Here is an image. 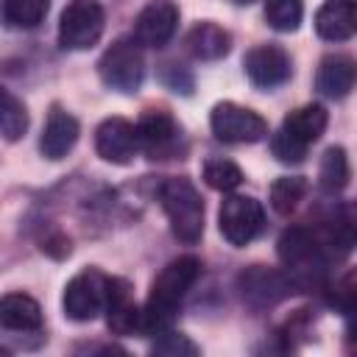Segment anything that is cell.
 <instances>
[{"mask_svg":"<svg viewBox=\"0 0 357 357\" xmlns=\"http://www.w3.org/2000/svg\"><path fill=\"white\" fill-rule=\"evenodd\" d=\"M28 128V112L8 89L0 86V134L8 142H17Z\"/></svg>","mask_w":357,"mask_h":357,"instance_id":"44dd1931","label":"cell"},{"mask_svg":"<svg viewBox=\"0 0 357 357\" xmlns=\"http://www.w3.org/2000/svg\"><path fill=\"white\" fill-rule=\"evenodd\" d=\"M151 351H153V354L181 357V354H198V346H195L192 340H187V335L165 329V332H159V337H156V343H153V349H151Z\"/></svg>","mask_w":357,"mask_h":357,"instance_id":"4316f807","label":"cell"},{"mask_svg":"<svg viewBox=\"0 0 357 357\" xmlns=\"http://www.w3.org/2000/svg\"><path fill=\"white\" fill-rule=\"evenodd\" d=\"M204 181L218 192H231L243 181V170L231 159H206L204 162Z\"/></svg>","mask_w":357,"mask_h":357,"instance_id":"d4e9b609","label":"cell"},{"mask_svg":"<svg viewBox=\"0 0 357 357\" xmlns=\"http://www.w3.org/2000/svg\"><path fill=\"white\" fill-rule=\"evenodd\" d=\"M159 201L170 220V231L184 245H195L204 234V198L195 184L184 176L167 178L159 190Z\"/></svg>","mask_w":357,"mask_h":357,"instance_id":"7a4b0ae2","label":"cell"},{"mask_svg":"<svg viewBox=\"0 0 357 357\" xmlns=\"http://www.w3.org/2000/svg\"><path fill=\"white\" fill-rule=\"evenodd\" d=\"M245 75L254 86L259 89H273L282 86L290 78V56L279 47V45H257L245 53L243 59Z\"/></svg>","mask_w":357,"mask_h":357,"instance_id":"8fae6325","label":"cell"},{"mask_svg":"<svg viewBox=\"0 0 357 357\" xmlns=\"http://www.w3.org/2000/svg\"><path fill=\"white\" fill-rule=\"evenodd\" d=\"M137 142L151 159H170L178 148V126L167 112H145L137 123Z\"/></svg>","mask_w":357,"mask_h":357,"instance_id":"7c38bea8","label":"cell"},{"mask_svg":"<svg viewBox=\"0 0 357 357\" xmlns=\"http://www.w3.org/2000/svg\"><path fill=\"white\" fill-rule=\"evenodd\" d=\"M282 128L310 145V142H315V139L324 134V128H326V109H324L321 103L298 106V109H293V112L284 117Z\"/></svg>","mask_w":357,"mask_h":357,"instance_id":"d6986e66","label":"cell"},{"mask_svg":"<svg viewBox=\"0 0 357 357\" xmlns=\"http://www.w3.org/2000/svg\"><path fill=\"white\" fill-rule=\"evenodd\" d=\"M212 134L220 142H259L268 134V123L248 106L223 100L209 114Z\"/></svg>","mask_w":357,"mask_h":357,"instance_id":"ba28073f","label":"cell"},{"mask_svg":"<svg viewBox=\"0 0 357 357\" xmlns=\"http://www.w3.org/2000/svg\"><path fill=\"white\" fill-rule=\"evenodd\" d=\"M201 276V262L195 257H178L173 262H167L159 276L151 284L148 293V304L142 310V324L139 332L142 335H159L170 326L181 298L187 296V290L195 284V279Z\"/></svg>","mask_w":357,"mask_h":357,"instance_id":"6da1fadb","label":"cell"},{"mask_svg":"<svg viewBox=\"0 0 357 357\" xmlns=\"http://www.w3.org/2000/svg\"><path fill=\"white\" fill-rule=\"evenodd\" d=\"M106 287H109V276H103L98 268H84L64 287L61 296L64 315L70 321H92L106 307Z\"/></svg>","mask_w":357,"mask_h":357,"instance_id":"52a82bcc","label":"cell"},{"mask_svg":"<svg viewBox=\"0 0 357 357\" xmlns=\"http://www.w3.org/2000/svg\"><path fill=\"white\" fill-rule=\"evenodd\" d=\"M78 134H81L78 120H75L70 112L53 106L50 114H47L45 131H42V139H39V151H42V156H47V159H53V162L64 159V156L75 148Z\"/></svg>","mask_w":357,"mask_h":357,"instance_id":"4fadbf2b","label":"cell"},{"mask_svg":"<svg viewBox=\"0 0 357 357\" xmlns=\"http://www.w3.org/2000/svg\"><path fill=\"white\" fill-rule=\"evenodd\" d=\"M304 192H307V181L301 176H282V178H276L271 184V206H273V212L290 215L298 206V201L304 198Z\"/></svg>","mask_w":357,"mask_h":357,"instance_id":"603a6c76","label":"cell"},{"mask_svg":"<svg viewBox=\"0 0 357 357\" xmlns=\"http://www.w3.org/2000/svg\"><path fill=\"white\" fill-rule=\"evenodd\" d=\"M349 178H351V167H349L346 151L340 145L326 148L324 156H321V165H318V184H321V190L335 195V192L346 190Z\"/></svg>","mask_w":357,"mask_h":357,"instance_id":"ffe728a7","label":"cell"},{"mask_svg":"<svg viewBox=\"0 0 357 357\" xmlns=\"http://www.w3.org/2000/svg\"><path fill=\"white\" fill-rule=\"evenodd\" d=\"M315 31L326 42H346L357 31L354 0H326L315 14Z\"/></svg>","mask_w":357,"mask_h":357,"instance_id":"9a60e30c","label":"cell"},{"mask_svg":"<svg viewBox=\"0 0 357 357\" xmlns=\"http://www.w3.org/2000/svg\"><path fill=\"white\" fill-rule=\"evenodd\" d=\"M106 25V14L98 0H70L59 22V45L64 50H89Z\"/></svg>","mask_w":357,"mask_h":357,"instance_id":"5b68a950","label":"cell"},{"mask_svg":"<svg viewBox=\"0 0 357 357\" xmlns=\"http://www.w3.org/2000/svg\"><path fill=\"white\" fill-rule=\"evenodd\" d=\"M271 151H273V156H276L279 162H284V165H298V162H304V156H307V142H301V139L293 137L290 131L279 128V131L271 137Z\"/></svg>","mask_w":357,"mask_h":357,"instance_id":"484cf974","label":"cell"},{"mask_svg":"<svg viewBox=\"0 0 357 357\" xmlns=\"http://www.w3.org/2000/svg\"><path fill=\"white\" fill-rule=\"evenodd\" d=\"M304 3L301 0H265V20L273 31L290 33L301 25Z\"/></svg>","mask_w":357,"mask_h":357,"instance_id":"cb8c5ba5","label":"cell"},{"mask_svg":"<svg viewBox=\"0 0 357 357\" xmlns=\"http://www.w3.org/2000/svg\"><path fill=\"white\" fill-rule=\"evenodd\" d=\"M265 223V212L262 204L251 195H229L220 209H218V226L220 234L226 237V243H231L234 248L248 245Z\"/></svg>","mask_w":357,"mask_h":357,"instance_id":"8992f818","label":"cell"},{"mask_svg":"<svg viewBox=\"0 0 357 357\" xmlns=\"http://www.w3.org/2000/svg\"><path fill=\"white\" fill-rule=\"evenodd\" d=\"M95 151L103 162L112 165H128L137 151V126L128 123L126 117H106L98 128H95Z\"/></svg>","mask_w":357,"mask_h":357,"instance_id":"9c48e42d","label":"cell"},{"mask_svg":"<svg viewBox=\"0 0 357 357\" xmlns=\"http://www.w3.org/2000/svg\"><path fill=\"white\" fill-rule=\"evenodd\" d=\"M279 259L284 262V268L293 273L296 282L310 284L312 279H318L324 273L326 265V251L321 245V240L315 237V231L304 229V226H293L287 231H282L279 243H276Z\"/></svg>","mask_w":357,"mask_h":357,"instance_id":"3957f363","label":"cell"},{"mask_svg":"<svg viewBox=\"0 0 357 357\" xmlns=\"http://www.w3.org/2000/svg\"><path fill=\"white\" fill-rule=\"evenodd\" d=\"M184 45H187L192 59H198V61H218V59H223L229 53L231 36L218 22H198V25L190 28Z\"/></svg>","mask_w":357,"mask_h":357,"instance_id":"e0dca14e","label":"cell"},{"mask_svg":"<svg viewBox=\"0 0 357 357\" xmlns=\"http://www.w3.org/2000/svg\"><path fill=\"white\" fill-rule=\"evenodd\" d=\"M100 81L123 95H134L145 78V59L137 39H117L98 61Z\"/></svg>","mask_w":357,"mask_h":357,"instance_id":"277c9868","label":"cell"},{"mask_svg":"<svg viewBox=\"0 0 357 357\" xmlns=\"http://www.w3.org/2000/svg\"><path fill=\"white\" fill-rule=\"evenodd\" d=\"M106 324L114 335H134L142 324V310L131 301V287L123 279H109L106 287Z\"/></svg>","mask_w":357,"mask_h":357,"instance_id":"5bb4252c","label":"cell"},{"mask_svg":"<svg viewBox=\"0 0 357 357\" xmlns=\"http://www.w3.org/2000/svg\"><path fill=\"white\" fill-rule=\"evenodd\" d=\"M231 3H237V6H248L251 0H231Z\"/></svg>","mask_w":357,"mask_h":357,"instance_id":"83f0119b","label":"cell"},{"mask_svg":"<svg viewBox=\"0 0 357 357\" xmlns=\"http://www.w3.org/2000/svg\"><path fill=\"white\" fill-rule=\"evenodd\" d=\"M315 86L324 98H332V100H340L351 92L354 86V61L349 56H326L321 64H318V73H315Z\"/></svg>","mask_w":357,"mask_h":357,"instance_id":"2e32d148","label":"cell"},{"mask_svg":"<svg viewBox=\"0 0 357 357\" xmlns=\"http://www.w3.org/2000/svg\"><path fill=\"white\" fill-rule=\"evenodd\" d=\"M178 25V6L173 0H151L134 20V39L148 47H162L173 39Z\"/></svg>","mask_w":357,"mask_h":357,"instance_id":"30bf717a","label":"cell"},{"mask_svg":"<svg viewBox=\"0 0 357 357\" xmlns=\"http://www.w3.org/2000/svg\"><path fill=\"white\" fill-rule=\"evenodd\" d=\"M0 326L11 332H33L42 326V307L25 293H6L0 298Z\"/></svg>","mask_w":357,"mask_h":357,"instance_id":"ac0fdd59","label":"cell"},{"mask_svg":"<svg viewBox=\"0 0 357 357\" xmlns=\"http://www.w3.org/2000/svg\"><path fill=\"white\" fill-rule=\"evenodd\" d=\"M50 8V0H3V17L14 28H36Z\"/></svg>","mask_w":357,"mask_h":357,"instance_id":"7402d4cb","label":"cell"}]
</instances>
